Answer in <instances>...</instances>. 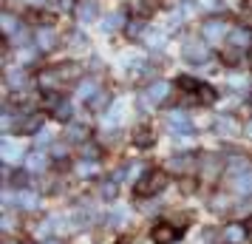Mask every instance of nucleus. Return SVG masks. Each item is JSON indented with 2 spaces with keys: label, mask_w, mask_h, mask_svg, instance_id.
I'll return each instance as SVG.
<instances>
[{
  "label": "nucleus",
  "mask_w": 252,
  "mask_h": 244,
  "mask_svg": "<svg viewBox=\"0 0 252 244\" xmlns=\"http://www.w3.org/2000/svg\"><path fill=\"white\" fill-rule=\"evenodd\" d=\"M179 88L187 91V94H195V97L204 100V103H213V100H216V91H213L210 85H204V82L193 80V77H182V80H179Z\"/></svg>",
  "instance_id": "f257e3e1"
},
{
  "label": "nucleus",
  "mask_w": 252,
  "mask_h": 244,
  "mask_svg": "<svg viewBox=\"0 0 252 244\" xmlns=\"http://www.w3.org/2000/svg\"><path fill=\"white\" fill-rule=\"evenodd\" d=\"M37 125H40V116H32V119L26 122V131H37Z\"/></svg>",
  "instance_id": "b1692460"
},
{
  "label": "nucleus",
  "mask_w": 252,
  "mask_h": 244,
  "mask_svg": "<svg viewBox=\"0 0 252 244\" xmlns=\"http://www.w3.org/2000/svg\"><path fill=\"white\" fill-rule=\"evenodd\" d=\"M29 3H43V0H29Z\"/></svg>",
  "instance_id": "cd10ccee"
},
{
  "label": "nucleus",
  "mask_w": 252,
  "mask_h": 244,
  "mask_svg": "<svg viewBox=\"0 0 252 244\" xmlns=\"http://www.w3.org/2000/svg\"><path fill=\"white\" fill-rule=\"evenodd\" d=\"M94 171H96V165H91V162H82V165H80V174H82V176H91Z\"/></svg>",
  "instance_id": "aec40b11"
},
{
  "label": "nucleus",
  "mask_w": 252,
  "mask_h": 244,
  "mask_svg": "<svg viewBox=\"0 0 252 244\" xmlns=\"http://www.w3.org/2000/svg\"><path fill=\"white\" fill-rule=\"evenodd\" d=\"M218 131H221V134H235L238 125H235L232 119H221V122H218Z\"/></svg>",
  "instance_id": "f3484780"
},
{
  "label": "nucleus",
  "mask_w": 252,
  "mask_h": 244,
  "mask_svg": "<svg viewBox=\"0 0 252 244\" xmlns=\"http://www.w3.org/2000/svg\"><path fill=\"white\" fill-rule=\"evenodd\" d=\"M227 23H224V20H207L204 26H201V35L207 37V40H210V43H218V40H224V37H227Z\"/></svg>",
  "instance_id": "7ed1b4c3"
},
{
  "label": "nucleus",
  "mask_w": 252,
  "mask_h": 244,
  "mask_svg": "<svg viewBox=\"0 0 252 244\" xmlns=\"http://www.w3.org/2000/svg\"><path fill=\"white\" fill-rule=\"evenodd\" d=\"M229 40H232V43H235V46L238 48H247L252 43V35L250 32H244V29H235V32H232V37H229Z\"/></svg>",
  "instance_id": "6e6552de"
},
{
  "label": "nucleus",
  "mask_w": 252,
  "mask_h": 244,
  "mask_svg": "<svg viewBox=\"0 0 252 244\" xmlns=\"http://www.w3.org/2000/svg\"><path fill=\"white\" fill-rule=\"evenodd\" d=\"M14 29H17V17H14L12 12H6L3 14V32H6V35H14Z\"/></svg>",
  "instance_id": "dca6fc26"
},
{
  "label": "nucleus",
  "mask_w": 252,
  "mask_h": 244,
  "mask_svg": "<svg viewBox=\"0 0 252 244\" xmlns=\"http://www.w3.org/2000/svg\"><path fill=\"white\" fill-rule=\"evenodd\" d=\"M184 57L193 60V63H204V60H207L204 43H187V46H184Z\"/></svg>",
  "instance_id": "39448f33"
},
{
  "label": "nucleus",
  "mask_w": 252,
  "mask_h": 244,
  "mask_svg": "<svg viewBox=\"0 0 252 244\" xmlns=\"http://www.w3.org/2000/svg\"><path fill=\"white\" fill-rule=\"evenodd\" d=\"M17 57H20V66H29L32 63V51H20Z\"/></svg>",
  "instance_id": "5701e85b"
},
{
  "label": "nucleus",
  "mask_w": 252,
  "mask_h": 244,
  "mask_svg": "<svg viewBox=\"0 0 252 244\" xmlns=\"http://www.w3.org/2000/svg\"><path fill=\"white\" fill-rule=\"evenodd\" d=\"M148 43H150V46H161V43H164V35H150Z\"/></svg>",
  "instance_id": "393cba45"
},
{
  "label": "nucleus",
  "mask_w": 252,
  "mask_h": 244,
  "mask_svg": "<svg viewBox=\"0 0 252 244\" xmlns=\"http://www.w3.org/2000/svg\"><path fill=\"white\" fill-rule=\"evenodd\" d=\"M94 91H96V85H94V82H85V85L80 88V100H88Z\"/></svg>",
  "instance_id": "6ab92c4d"
},
{
  "label": "nucleus",
  "mask_w": 252,
  "mask_h": 244,
  "mask_svg": "<svg viewBox=\"0 0 252 244\" xmlns=\"http://www.w3.org/2000/svg\"><path fill=\"white\" fill-rule=\"evenodd\" d=\"M57 116H60V119H68V116H71V105H68V103H63V108L57 111Z\"/></svg>",
  "instance_id": "412c9836"
},
{
  "label": "nucleus",
  "mask_w": 252,
  "mask_h": 244,
  "mask_svg": "<svg viewBox=\"0 0 252 244\" xmlns=\"http://www.w3.org/2000/svg\"><path fill=\"white\" fill-rule=\"evenodd\" d=\"M48 244H57V242H54V239H48Z\"/></svg>",
  "instance_id": "c85d7f7f"
},
{
  "label": "nucleus",
  "mask_w": 252,
  "mask_h": 244,
  "mask_svg": "<svg viewBox=\"0 0 252 244\" xmlns=\"http://www.w3.org/2000/svg\"><path fill=\"white\" fill-rule=\"evenodd\" d=\"M54 43H57V35H54V29H40L37 32V46L40 48H54Z\"/></svg>",
  "instance_id": "423d86ee"
},
{
  "label": "nucleus",
  "mask_w": 252,
  "mask_h": 244,
  "mask_svg": "<svg viewBox=\"0 0 252 244\" xmlns=\"http://www.w3.org/2000/svg\"><path fill=\"white\" fill-rule=\"evenodd\" d=\"M102 193H105V196H111V193H116V185H105V187H102Z\"/></svg>",
  "instance_id": "a878e982"
},
{
  "label": "nucleus",
  "mask_w": 252,
  "mask_h": 244,
  "mask_svg": "<svg viewBox=\"0 0 252 244\" xmlns=\"http://www.w3.org/2000/svg\"><path fill=\"white\" fill-rule=\"evenodd\" d=\"M94 17H96V3H82L80 6V20L88 23V20H94Z\"/></svg>",
  "instance_id": "f8f14e48"
},
{
  "label": "nucleus",
  "mask_w": 252,
  "mask_h": 244,
  "mask_svg": "<svg viewBox=\"0 0 252 244\" xmlns=\"http://www.w3.org/2000/svg\"><path fill=\"white\" fill-rule=\"evenodd\" d=\"M125 23V17H122V14L116 12V14H111V17H105V32H114V29H119V26Z\"/></svg>",
  "instance_id": "2eb2a0df"
},
{
  "label": "nucleus",
  "mask_w": 252,
  "mask_h": 244,
  "mask_svg": "<svg viewBox=\"0 0 252 244\" xmlns=\"http://www.w3.org/2000/svg\"><path fill=\"white\" fill-rule=\"evenodd\" d=\"M224 236H227L232 244H244V227H241V224H229Z\"/></svg>",
  "instance_id": "9d476101"
},
{
  "label": "nucleus",
  "mask_w": 252,
  "mask_h": 244,
  "mask_svg": "<svg viewBox=\"0 0 252 244\" xmlns=\"http://www.w3.org/2000/svg\"><path fill=\"white\" fill-rule=\"evenodd\" d=\"M71 137H74V139H82V137H85V131H82L80 125H71Z\"/></svg>",
  "instance_id": "4be33fe9"
},
{
  "label": "nucleus",
  "mask_w": 252,
  "mask_h": 244,
  "mask_svg": "<svg viewBox=\"0 0 252 244\" xmlns=\"http://www.w3.org/2000/svg\"><path fill=\"white\" fill-rule=\"evenodd\" d=\"M17 202H20V208H26V210H34L37 208V196L34 193H32V190H20V193H17Z\"/></svg>",
  "instance_id": "1a4fd4ad"
},
{
  "label": "nucleus",
  "mask_w": 252,
  "mask_h": 244,
  "mask_svg": "<svg viewBox=\"0 0 252 244\" xmlns=\"http://www.w3.org/2000/svg\"><path fill=\"white\" fill-rule=\"evenodd\" d=\"M247 134H250V137H252V122H250V125H247Z\"/></svg>",
  "instance_id": "bb28decb"
},
{
  "label": "nucleus",
  "mask_w": 252,
  "mask_h": 244,
  "mask_svg": "<svg viewBox=\"0 0 252 244\" xmlns=\"http://www.w3.org/2000/svg\"><path fill=\"white\" fill-rule=\"evenodd\" d=\"M3 159H6V162H23V153H17V148L6 142V145H3Z\"/></svg>",
  "instance_id": "ddd939ff"
},
{
  "label": "nucleus",
  "mask_w": 252,
  "mask_h": 244,
  "mask_svg": "<svg viewBox=\"0 0 252 244\" xmlns=\"http://www.w3.org/2000/svg\"><path fill=\"white\" fill-rule=\"evenodd\" d=\"M170 122L176 125V131H190V119H187L182 111H173V114H170Z\"/></svg>",
  "instance_id": "9b49d317"
},
{
  "label": "nucleus",
  "mask_w": 252,
  "mask_h": 244,
  "mask_svg": "<svg viewBox=\"0 0 252 244\" xmlns=\"http://www.w3.org/2000/svg\"><path fill=\"white\" fill-rule=\"evenodd\" d=\"M43 165H46V156H43V153H32V156L26 159V168H29V171H40Z\"/></svg>",
  "instance_id": "4468645a"
},
{
  "label": "nucleus",
  "mask_w": 252,
  "mask_h": 244,
  "mask_svg": "<svg viewBox=\"0 0 252 244\" xmlns=\"http://www.w3.org/2000/svg\"><path fill=\"white\" fill-rule=\"evenodd\" d=\"M9 85H12V88H20V85H26V77L17 74V71H9Z\"/></svg>",
  "instance_id": "a211bd4d"
},
{
  "label": "nucleus",
  "mask_w": 252,
  "mask_h": 244,
  "mask_svg": "<svg viewBox=\"0 0 252 244\" xmlns=\"http://www.w3.org/2000/svg\"><path fill=\"white\" fill-rule=\"evenodd\" d=\"M167 91H170V85H167L164 80H156L153 85H150L148 97H150V100H164V97H167Z\"/></svg>",
  "instance_id": "0eeeda50"
},
{
  "label": "nucleus",
  "mask_w": 252,
  "mask_h": 244,
  "mask_svg": "<svg viewBox=\"0 0 252 244\" xmlns=\"http://www.w3.org/2000/svg\"><path fill=\"white\" fill-rule=\"evenodd\" d=\"M164 174H159V171H150L145 179H139L136 182V196H153L159 187H164Z\"/></svg>",
  "instance_id": "f03ea898"
},
{
  "label": "nucleus",
  "mask_w": 252,
  "mask_h": 244,
  "mask_svg": "<svg viewBox=\"0 0 252 244\" xmlns=\"http://www.w3.org/2000/svg\"><path fill=\"white\" fill-rule=\"evenodd\" d=\"M176 227H170V224H156L153 227V242L156 244H170V242H176Z\"/></svg>",
  "instance_id": "20e7f679"
}]
</instances>
